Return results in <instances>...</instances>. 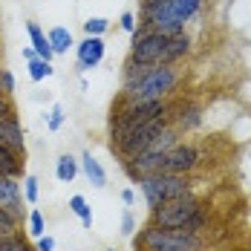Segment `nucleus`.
<instances>
[{"mask_svg":"<svg viewBox=\"0 0 251 251\" xmlns=\"http://www.w3.org/2000/svg\"><path fill=\"white\" fill-rule=\"evenodd\" d=\"M176 84V70L174 64H156L151 67L136 84L125 87L127 101H162Z\"/></svg>","mask_w":251,"mask_h":251,"instance_id":"3","label":"nucleus"},{"mask_svg":"<svg viewBox=\"0 0 251 251\" xmlns=\"http://www.w3.org/2000/svg\"><path fill=\"white\" fill-rule=\"evenodd\" d=\"M165 50H168V35H159V32H151V29L139 26L133 32L130 61L145 64V67H156V64H165Z\"/></svg>","mask_w":251,"mask_h":251,"instance_id":"6","label":"nucleus"},{"mask_svg":"<svg viewBox=\"0 0 251 251\" xmlns=\"http://www.w3.org/2000/svg\"><path fill=\"white\" fill-rule=\"evenodd\" d=\"M200 3L202 0H171V15H174V21H179V24L191 21V18L197 15Z\"/></svg>","mask_w":251,"mask_h":251,"instance_id":"16","label":"nucleus"},{"mask_svg":"<svg viewBox=\"0 0 251 251\" xmlns=\"http://www.w3.org/2000/svg\"><path fill=\"white\" fill-rule=\"evenodd\" d=\"M52 75V64L50 61H44V58H32L29 61V78L32 81H44V78Z\"/></svg>","mask_w":251,"mask_h":251,"instance_id":"21","label":"nucleus"},{"mask_svg":"<svg viewBox=\"0 0 251 251\" xmlns=\"http://www.w3.org/2000/svg\"><path fill=\"white\" fill-rule=\"evenodd\" d=\"M0 145H3V148H9V151H15L18 156H26L24 130H21V125H18V119H15V116L0 119Z\"/></svg>","mask_w":251,"mask_h":251,"instance_id":"9","label":"nucleus"},{"mask_svg":"<svg viewBox=\"0 0 251 251\" xmlns=\"http://www.w3.org/2000/svg\"><path fill=\"white\" fill-rule=\"evenodd\" d=\"M107 251H119V249H107Z\"/></svg>","mask_w":251,"mask_h":251,"instance_id":"33","label":"nucleus"},{"mask_svg":"<svg viewBox=\"0 0 251 251\" xmlns=\"http://www.w3.org/2000/svg\"><path fill=\"white\" fill-rule=\"evenodd\" d=\"M55 174H58L61 182H73V179L78 176V162L70 156V153H64V156L58 159V165H55Z\"/></svg>","mask_w":251,"mask_h":251,"instance_id":"19","label":"nucleus"},{"mask_svg":"<svg viewBox=\"0 0 251 251\" xmlns=\"http://www.w3.org/2000/svg\"><path fill=\"white\" fill-rule=\"evenodd\" d=\"M202 208V200H197L194 194L191 197H179V200L162 202L151 211V223L159 228H185Z\"/></svg>","mask_w":251,"mask_h":251,"instance_id":"4","label":"nucleus"},{"mask_svg":"<svg viewBox=\"0 0 251 251\" xmlns=\"http://www.w3.org/2000/svg\"><path fill=\"white\" fill-rule=\"evenodd\" d=\"M21 159L24 156H18L15 151H9V148L0 145V176H21V171H24Z\"/></svg>","mask_w":251,"mask_h":251,"instance_id":"14","label":"nucleus"},{"mask_svg":"<svg viewBox=\"0 0 251 251\" xmlns=\"http://www.w3.org/2000/svg\"><path fill=\"white\" fill-rule=\"evenodd\" d=\"M200 165V151L194 145H179L176 142L171 151L165 153L162 159V174H191L194 168Z\"/></svg>","mask_w":251,"mask_h":251,"instance_id":"7","label":"nucleus"},{"mask_svg":"<svg viewBox=\"0 0 251 251\" xmlns=\"http://www.w3.org/2000/svg\"><path fill=\"white\" fill-rule=\"evenodd\" d=\"M136 251H142V249H136Z\"/></svg>","mask_w":251,"mask_h":251,"instance_id":"34","label":"nucleus"},{"mask_svg":"<svg viewBox=\"0 0 251 251\" xmlns=\"http://www.w3.org/2000/svg\"><path fill=\"white\" fill-rule=\"evenodd\" d=\"M122 234H125V237H133V234H136V220H133L130 211H125V217H122Z\"/></svg>","mask_w":251,"mask_h":251,"instance_id":"25","label":"nucleus"},{"mask_svg":"<svg viewBox=\"0 0 251 251\" xmlns=\"http://www.w3.org/2000/svg\"><path fill=\"white\" fill-rule=\"evenodd\" d=\"M0 208L12 211L24 223V191L18 176H0Z\"/></svg>","mask_w":251,"mask_h":251,"instance_id":"8","label":"nucleus"},{"mask_svg":"<svg viewBox=\"0 0 251 251\" xmlns=\"http://www.w3.org/2000/svg\"><path fill=\"white\" fill-rule=\"evenodd\" d=\"M188 50H191V41H188L182 32L171 35V38H168V50H165V64H174V61H179V58H185Z\"/></svg>","mask_w":251,"mask_h":251,"instance_id":"13","label":"nucleus"},{"mask_svg":"<svg viewBox=\"0 0 251 251\" xmlns=\"http://www.w3.org/2000/svg\"><path fill=\"white\" fill-rule=\"evenodd\" d=\"M35 249L38 251H55V240H52L50 234H44V237L35 240Z\"/></svg>","mask_w":251,"mask_h":251,"instance_id":"28","label":"nucleus"},{"mask_svg":"<svg viewBox=\"0 0 251 251\" xmlns=\"http://www.w3.org/2000/svg\"><path fill=\"white\" fill-rule=\"evenodd\" d=\"M24 200L29 202V205L38 202V176H32V174L24 176Z\"/></svg>","mask_w":251,"mask_h":251,"instance_id":"22","label":"nucleus"},{"mask_svg":"<svg viewBox=\"0 0 251 251\" xmlns=\"http://www.w3.org/2000/svg\"><path fill=\"white\" fill-rule=\"evenodd\" d=\"M50 47L55 55H64V52H70V47H73V35H70V29H64V26H55V29H50Z\"/></svg>","mask_w":251,"mask_h":251,"instance_id":"15","label":"nucleus"},{"mask_svg":"<svg viewBox=\"0 0 251 251\" xmlns=\"http://www.w3.org/2000/svg\"><path fill=\"white\" fill-rule=\"evenodd\" d=\"M202 251L205 240L185 228H159L148 223L139 234H133V251Z\"/></svg>","mask_w":251,"mask_h":251,"instance_id":"1","label":"nucleus"},{"mask_svg":"<svg viewBox=\"0 0 251 251\" xmlns=\"http://www.w3.org/2000/svg\"><path fill=\"white\" fill-rule=\"evenodd\" d=\"M122 29L130 32V35L136 32V18H133V12H125V15H122Z\"/></svg>","mask_w":251,"mask_h":251,"instance_id":"29","label":"nucleus"},{"mask_svg":"<svg viewBox=\"0 0 251 251\" xmlns=\"http://www.w3.org/2000/svg\"><path fill=\"white\" fill-rule=\"evenodd\" d=\"M61 125H64V110L55 104V107H52V116H50V130L55 133V130H58Z\"/></svg>","mask_w":251,"mask_h":251,"instance_id":"27","label":"nucleus"},{"mask_svg":"<svg viewBox=\"0 0 251 251\" xmlns=\"http://www.w3.org/2000/svg\"><path fill=\"white\" fill-rule=\"evenodd\" d=\"M0 73H3V70H0Z\"/></svg>","mask_w":251,"mask_h":251,"instance_id":"35","label":"nucleus"},{"mask_svg":"<svg viewBox=\"0 0 251 251\" xmlns=\"http://www.w3.org/2000/svg\"><path fill=\"white\" fill-rule=\"evenodd\" d=\"M197 125H200V110H197V107H188V110H182L179 127H185V130H194Z\"/></svg>","mask_w":251,"mask_h":251,"instance_id":"23","label":"nucleus"},{"mask_svg":"<svg viewBox=\"0 0 251 251\" xmlns=\"http://www.w3.org/2000/svg\"><path fill=\"white\" fill-rule=\"evenodd\" d=\"M122 200H125V205H133V202H136V194H133L130 188H125V191H122Z\"/></svg>","mask_w":251,"mask_h":251,"instance_id":"31","label":"nucleus"},{"mask_svg":"<svg viewBox=\"0 0 251 251\" xmlns=\"http://www.w3.org/2000/svg\"><path fill=\"white\" fill-rule=\"evenodd\" d=\"M70 211L81 220V226L84 228H93V211H90V205H87V200H84L81 194H75V197L70 200Z\"/></svg>","mask_w":251,"mask_h":251,"instance_id":"18","label":"nucleus"},{"mask_svg":"<svg viewBox=\"0 0 251 251\" xmlns=\"http://www.w3.org/2000/svg\"><path fill=\"white\" fill-rule=\"evenodd\" d=\"M139 191L145 202L151 205V211L162 202L179 200V197H191V179L182 174H151V176H139Z\"/></svg>","mask_w":251,"mask_h":251,"instance_id":"2","label":"nucleus"},{"mask_svg":"<svg viewBox=\"0 0 251 251\" xmlns=\"http://www.w3.org/2000/svg\"><path fill=\"white\" fill-rule=\"evenodd\" d=\"M101 58H104V41L96 35H87L81 44H78V67L81 70H93L99 67Z\"/></svg>","mask_w":251,"mask_h":251,"instance_id":"10","label":"nucleus"},{"mask_svg":"<svg viewBox=\"0 0 251 251\" xmlns=\"http://www.w3.org/2000/svg\"><path fill=\"white\" fill-rule=\"evenodd\" d=\"M26 231H29V237H44L47 234V223H44V214L38 211V208H32L29 214H26Z\"/></svg>","mask_w":251,"mask_h":251,"instance_id":"20","label":"nucleus"},{"mask_svg":"<svg viewBox=\"0 0 251 251\" xmlns=\"http://www.w3.org/2000/svg\"><path fill=\"white\" fill-rule=\"evenodd\" d=\"M168 122H171V116H168V110L165 113H159V116H153L151 122H145V125H139V127H133L130 133H127L125 139L113 148V151L119 153L122 159H130V156H136L139 151H145L148 145H151L153 139L168 127Z\"/></svg>","mask_w":251,"mask_h":251,"instance_id":"5","label":"nucleus"},{"mask_svg":"<svg viewBox=\"0 0 251 251\" xmlns=\"http://www.w3.org/2000/svg\"><path fill=\"white\" fill-rule=\"evenodd\" d=\"M24 58H26V61H32V58H38V52H35V50H24Z\"/></svg>","mask_w":251,"mask_h":251,"instance_id":"32","label":"nucleus"},{"mask_svg":"<svg viewBox=\"0 0 251 251\" xmlns=\"http://www.w3.org/2000/svg\"><path fill=\"white\" fill-rule=\"evenodd\" d=\"M81 168H84L87 179H90L96 188H104V185H107V174H104V168L99 165V159H96L93 153H84V156H81Z\"/></svg>","mask_w":251,"mask_h":251,"instance_id":"12","label":"nucleus"},{"mask_svg":"<svg viewBox=\"0 0 251 251\" xmlns=\"http://www.w3.org/2000/svg\"><path fill=\"white\" fill-rule=\"evenodd\" d=\"M6 116H15V110L9 104V96H0V119H6Z\"/></svg>","mask_w":251,"mask_h":251,"instance_id":"30","label":"nucleus"},{"mask_svg":"<svg viewBox=\"0 0 251 251\" xmlns=\"http://www.w3.org/2000/svg\"><path fill=\"white\" fill-rule=\"evenodd\" d=\"M21 234V220L12 214V211H6V208H0V240H9V237H18Z\"/></svg>","mask_w":251,"mask_h":251,"instance_id":"17","label":"nucleus"},{"mask_svg":"<svg viewBox=\"0 0 251 251\" xmlns=\"http://www.w3.org/2000/svg\"><path fill=\"white\" fill-rule=\"evenodd\" d=\"M107 21H104V18H90V21H87V24H84V32H87V35H96V38H101V35H104V32H107Z\"/></svg>","mask_w":251,"mask_h":251,"instance_id":"24","label":"nucleus"},{"mask_svg":"<svg viewBox=\"0 0 251 251\" xmlns=\"http://www.w3.org/2000/svg\"><path fill=\"white\" fill-rule=\"evenodd\" d=\"M0 87H3V96H12L15 93V78H12V73H0Z\"/></svg>","mask_w":251,"mask_h":251,"instance_id":"26","label":"nucleus"},{"mask_svg":"<svg viewBox=\"0 0 251 251\" xmlns=\"http://www.w3.org/2000/svg\"><path fill=\"white\" fill-rule=\"evenodd\" d=\"M26 32H29V38H32V50L38 52V58H44V61H52V47H50V38L44 35V29L38 24H26Z\"/></svg>","mask_w":251,"mask_h":251,"instance_id":"11","label":"nucleus"}]
</instances>
